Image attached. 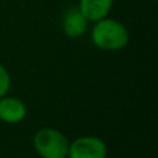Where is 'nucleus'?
<instances>
[{"label": "nucleus", "instance_id": "nucleus-4", "mask_svg": "<svg viewBox=\"0 0 158 158\" xmlns=\"http://www.w3.org/2000/svg\"><path fill=\"white\" fill-rule=\"evenodd\" d=\"M27 106L21 98L13 96H3L0 97V121L4 123L15 125L25 119L27 117Z\"/></svg>", "mask_w": 158, "mask_h": 158}, {"label": "nucleus", "instance_id": "nucleus-3", "mask_svg": "<svg viewBox=\"0 0 158 158\" xmlns=\"http://www.w3.org/2000/svg\"><path fill=\"white\" fill-rule=\"evenodd\" d=\"M67 158H107V144L97 136H81L69 143Z\"/></svg>", "mask_w": 158, "mask_h": 158}, {"label": "nucleus", "instance_id": "nucleus-7", "mask_svg": "<svg viewBox=\"0 0 158 158\" xmlns=\"http://www.w3.org/2000/svg\"><path fill=\"white\" fill-rule=\"evenodd\" d=\"M10 86H11V78H10V74L8 71L6 69V67H3L0 64V97L6 96L10 90Z\"/></svg>", "mask_w": 158, "mask_h": 158}, {"label": "nucleus", "instance_id": "nucleus-5", "mask_svg": "<svg viewBox=\"0 0 158 158\" xmlns=\"http://www.w3.org/2000/svg\"><path fill=\"white\" fill-rule=\"evenodd\" d=\"M87 18L83 15L79 7H71L65 10L63 15V31L68 38H79L87 29Z\"/></svg>", "mask_w": 158, "mask_h": 158}, {"label": "nucleus", "instance_id": "nucleus-1", "mask_svg": "<svg viewBox=\"0 0 158 158\" xmlns=\"http://www.w3.org/2000/svg\"><path fill=\"white\" fill-rule=\"evenodd\" d=\"M92 42L96 47L106 52H118L129 43L128 28L112 18L98 19L92 28Z\"/></svg>", "mask_w": 158, "mask_h": 158}, {"label": "nucleus", "instance_id": "nucleus-2", "mask_svg": "<svg viewBox=\"0 0 158 158\" xmlns=\"http://www.w3.org/2000/svg\"><path fill=\"white\" fill-rule=\"evenodd\" d=\"M33 148L42 158H67L69 140L54 128H42L33 136Z\"/></svg>", "mask_w": 158, "mask_h": 158}, {"label": "nucleus", "instance_id": "nucleus-6", "mask_svg": "<svg viewBox=\"0 0 158 158\" xmlns=\"http://www.w3.org/2000/svg\"><path fill=\"white\" fill-rule=\"evenodd\" d=\"M114 0H79V10L83 13L87 21L96 22L108 15Z\"/></svg>", "mask_w": 158, "mask_h": 158}]
</instances>
